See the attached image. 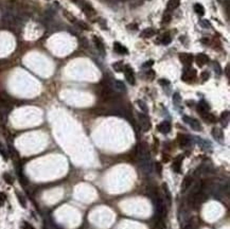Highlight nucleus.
I'll return each instance as SVG.
<instances>
[{
	"label": "nucleus",
	"instance_id": "obj_11",
	"mask_svg": "<svg viewBox=\"0 0 230 229\" xmlns=\"http://www.w3.org/2000/svg\"><path fill=\"white\" fill-rule=\"evenodd\" d=\"M196 142H197L198 146L201 149V150L208 152V151H211V149H212V146H211V143L209 142V141L207 140H204V139H200V138H195Z\"/></svg>",
	"mask_w": 230,
	"mask_h": 229
},
{
	"label": "nucleus",
	"instance_id": "obj_29",
	"mask_svg": "<svg viewBox=\"0 0 230 229\" xmlns=\"http://www.w3.org/2000/svg\"><path fill=\"white\" fill-rule=\"evenodd\" d=\"M137 104H138V106L140 107V109L143 112V114H146V112H148V106H146L145 102L142 101V100H138V101H137Z\"/></svg>",
	"mask_w": 230,
	"mask_h": 229
},
{
	"label": "nucleus",
	"instance_id": "obj_36",
	"mask_svg": "<svg viewBox=\"0 0 230 229\" xmlns=\"http://www.w3.org/2000/svg\"><path fill=\"white\" fill-rule=\"evenodd\" d=\"M200 27H201V28H204V29H209V28H211L210 21H209V20H207V19L200 20Z\"/></svg>",
	"mask_w": 230,
	"mask_h": 229
},
{
	"label": "nucleus",
	"instance_id": "obj_9",
	"mask_svg": "<svg viewBox=\"0 0 230 229\" xmlns=\"http://www.w3.org/2000/svg\"><path fill=\"white\" fill-rule=\"evenodd\" d=\"M171 128H172L171 123H170L169 121H163V122H161L158 126H157V130H158L161 134H164V135L171 132Z\"/></svg>",
	"mask_w": 230,
	"mask_h": 229
},
{
	"label": "nucleus",
	"instance_id": "obj_39",
	"mask_svg": "<svg viewBox=\"0 0 230 229\" xmlns=\"http://www.w3.org/2000/svg\"><path fill=\"white\" fill-rule=\"evenodd\" d=\"M155 167H156V171H157V173H158V175H161L162 174V166H161V163H156Z\"/></svg>",
	"mask_w": 230,
	"mask_h": 229
},
{
	"label": "nucleus",
	"instance_id": "obj_30",
	"mask_svg": "<svg viewBox=\"0 0 230 229\" xmlns=\"http://www.w3.org/2000/svg\"><path fill=\"white\" fill-rule=\"evenodd\" d=\"M171 19H172V15L170 14L169 12H167V13H164L163 17H162L161 22H162V24H163V25H165V24H169V22L171 21Z\"/></svg>",
	"mask_w": 230,
	"mask_h": 229
},
{
	"label": "nucleus",
	"instance_id": "obj_14",
	"mask_svg": "<svg viewBox=\"0 0 230 229\" xmlns=\"http://www.w3.org/2000/svg\"><path fill=\"white\" fill-rule=\"evenodd\" d=\"M92 39H94V43L95 47H97V49H98V51H99L102 55H104L105 54V46H104V44H103L102 39L98 36H94Z\"/></svg>",
	"mask_w": 230,
	"mask_h": 229
},
{
	"label": "nucleus",
	"instance_id": "obj_19",
	"mask_svg": "<svg viewBox=\"0 0 230 229\" xmlns=\"http://www.w3.org/2000/svg\"><path fill=\"white\" fill-rule=\"evenodd\" d=\"M113 88H115L116 90L119 91V92L126 91V87H125V85H124V83L122 81H119V80H117V81H113Z\"/></svg>",
	"mask_w": 230,
	"mask_h": 229
},
{
	"label": "nucleus",
	"instance_id": "obj_34",
	"mask_svg": "<svg viewBox=\"0 0 230 229\" xmlns=\"http://www.w3.org/2000/svg\"><path fill=\"white\" fill-rule=\"evenodd\" d=\"M17 199H18V200H19L20 205H21L22 207H24V208L27 207V202H25V199L24 195L20 194V193H17Z\"/></svg>",
	"mask_w": 230,
	"mask_h": 229
},
{
	"label": "nucleus",
	"instance_id": "obj_18",
	"mask_svg": "<svg viewBox=\"0 0 230 229\" xmlns=\"http://www.w3.org/2000/svg\"><path fill=\"white\" fill-rule=\"evenodd\" d=\"M113 50H115L117 53H119V54H127L128 53L126 47H124L123 45H121V44L118 43V42H116L115 44H113Z\"/></svg>",
	"mask_w": 230,
	"mask_h": 229
},
{
	"label": "nucleus",
	"instance_id": "obj_31",
	"mask_svg": "<svg viewBox=\"0 0 230 229\" xmlns=\"http://www.w3.org/2000/svg\"><path fill=\"white\" fill-rule=\"evenodd\" d=\"M113 69H115L116 71H118V72H120V71H123V68H124L123 62H117V63L113 64Z\"/></svg>",
	"mask_w": 230,
	"mask_h": 229
},
{
	"label": "nucleus",
	"instance_id": "obj_28",
	"mask_svg": "<svg viewBox=\"0 0 230 229\" xmlns=\"http://www.w3.org/2000/svg\"><path fill=\"white\" fill-rule=\"evenodd\" d=\"M76 24L81 30H89V25L85 21H83V20H76Z\"/></svg>",
	"mask_w": 230,
	"mask_h": 229
},
{
	"label": "nucleus",
	"instance_id": "obj_45",
	"mask_svg": "<svg viewBox=\"0 0 230 229\" xmlns=\"http://www.w3.org/2000/svg\"><path fill=\"white\" fill-rule=\"evenodd\" d=\"M128 29H137V25H128Z\"/></svg>",
	"mask_w": 230,
	"mask_h": 229
},
{
	"label": "nucleus",
	"instance_id": "obj_16",
	"mask_svg": "<svg viewBox=\"0 0 230 229\" xmlns=\"http://www.w3.org/2000/svg\"><path fill=\"white\" fill-rule=\"evenodd\" d=\"M192 182H193V177L191 176V175H187V176H185V178L182 179V191L185 192L186 190L191 186Z\"/></svg>",
	"mask_w": 230,
	"mask_h": 229
},
{
	"label": "nucleus",
	"instance_id": "obj_42",
	"mask_svg": "<svg viewBox=\"0 0 230 229\" xmlns=\"http://www.w3.org/2000/svg\"><path fill=\"white\" fill-rule=\"evenodd\" d=\"M153 64H154V61H149V62H145V63L142 65V67H143V68H150Z\"/></svg>",
	"mask_w": 230,
	"mask_h": 229
},
{
	"label": "nucleus",
	"instance_id": "obj_17",
	"mask_svg": "<svg viewBox=\"0 0 230 229\" xmlns=\"http://www.w3.org/2000/svg\"><path fill=\"white\" fill-rule=\"evenodd\" d=\"M158 40H159L160 44H162V45H169V44H171V42H172L171 34H170L169 32L163 33V34L159 36Z\"/></svg>",
	"mask_w": 230,
	"mask_h": 229
},
{
	"label": "nucleus",
	"instance_id": "obj_27",
	"mask_svg": "<svg viewBox=\"0 0 230 229\" xmlns=\"http://www.w3.org/2000/svg\"><path fill=\"white\" fill-rule=\"evenodd\" d=\"M63 14H64V16H65V18H66V19H68L70 22H76V20H77V19L76 18V17H74L73 15L71 14L70 12L66 11V10H64V11H63Z\"/></svg>",
	"mask_w": 230,
	"mask_h": 229
},
{
	"label": "nucleus",
	"instance_id": "obj_21",
	"mask_svg": "<svg viewBox=\"0 0 230 229\" xmlns=\"http://www.w3.org/2000/svg\"><path fill=\"white\" fill-rule=\"evenodd\" d=\"M162 188H163V192H164V195H165V199H167V202H168V206H171V204H172L171 192H170V190H169V188H168L167 184L162 185Z\"/></svg>",
	"mask_w": 230,
	"mask_h": 229
},
{
	"label": "nucleus",
	"instance_id": "obj_37",
	"mask_svg": "<svg viewBox=\"0 0 230 229\" xmlns=\"http://www.w3.org/2000/svg\"><path fill=\"white\" fill-rule=\"evenodd\" d=\"M209 78H210V73H209L208 71H204V72H201V74H200L201 82H206V81H208Z\"/></svg>",
	"mask_w": 230,
	"mask_h": 229
},
{
	"label": "nucleus",
	"instance_id": "obj_26",
	"mask_svg": "<svg viewBox=\"0 0 230 229\" xmlns=\"http://www.w3.org/2000/svg\"><path fill=\"white\" fill-rule=\"evenodd\" d=\"M0 155L3 157L4 160H7V158H9V152H7V150L4 148V145L1 142H0Z\"/></svg>",
	"mask_w": 230,
	"mask_h": 229
},
{
	"label": "nucleus",
	"instance_id": "obj_23",
	"mask_svg": "<svg viewBox=\"0 0 230 229\" xmlns=\"http://www.w3.org/2000/svg\"><path fill=\"white\" fill-rule=\"evenodd\" d=\"M201 117L204 118V120L207 121V122L209 123H214L216 122V117L212 114H210V112H206V114L201 115Z\"/></svg>",
	"mask_w": 230,
	"mask_h": 229
},
{
	"label": "nucleus",
	"instance_id": "obj_7",
	"mask_svg": "<svg viewBox=\"0 0 230 229\" xmlns=\"http://www.w3.org/2000/svg\"><path fill=\"white\" fill-rule=\"evenodd\" d=\"M179 60L186 67H190L193 63V55L190 53H180Z\"/></svg>",
	"mask_w": 230,
	"mask_h": 229
},
{
	"label": "nucleus",
	"instance_id": "obj_46",
	"mask_svg": "<svg viewBox=\"0 0 230 229\" xmlns=\"http://www.w3.org/2000/svg\"><path fill=\"white\" fill-rule=\"evenodd\" d=\"M187 103H188V105H189V106H192L193 103H194V102H193V101H191V102H190V101H188Z\"/></svg>",
	"mask_w": 230,
	"mask_h": 229
},
{
	"label": "nucleus",
	"instance_id": "obj_5",
	"mask_svg": "<svg viewBox=\"0 0 230 229\" xmlns=\"http://www.w3.org/2000/svg\"><path fill=\"white\" fill-rule=\"evenodd\" d=\"M139 168L143 174H151L152 170H153V163H152L151 158L150 159H143V160H139Z\"/></svg>",
	"mask_w": 230,
	"mask_h": 229
},
{
	"label": "nucleus",
	"instance_id": "obj_2",
	"mask_svg": "<svg viewBox=\"0 0 230 229\" xmlns=\"http://www.w3.org/2000/svg\"><path fill=\"white\" fill-rule=\"evenodd\" d=\"M138 118H139V124H140V127L143 132H148V131L151 130V121H150L148 115L143 114V112L142 114L139 112Z\"/></svg>",
	"mask_w": 230,
	"mask_h": 229
},
{
	"label": "nucleus",
	"instance_id": "obj_33",
	"mask_svg": "<svg viewBox=\"0 0 230 229\" xmlns=\"http://www.w3.org/2000/svg\"><path fill=\"white\" fill-rule=\"evenodd\" d=\"M180 102H182V97H180V94H178V92H175V94H173V103H174L175 105H179Z\"/></svg>",
	"mask_w": 230,
	"mask_h": 229
},
{
	"label": "nucleus",
	"instance_id": "obj_41",
	"mask_svg": "<svg viewBox=\"0 0 230 229\" xmlns=\"http://www.w3.org/2000/svg\"><path fill=\"white\" fill-rule=\"evenodd\" d=\"M146 76H148V79H150V80H153L155 78V71L149 70L148 73H146Z\"/></svg>",
	"mask_w": 230,
	"mask_h": 229
},
{
	"label": "nucleus",
	"instance_id": "obj_25",
	"mask_svg": "<svg viewBox=\"0 0 230 229\" xmlns=\"http://www.w3.org/2000/svg\"><path fill=\"white\" fill-rule=\"evenodd\" d=\"M194 11L196 14H198L200 16H203L204 14H205V9H204V7L201 6L200 3H196L194 6Z\"/></svg>",
	"mask_w": 230,
	"mask_h": 229
},
{
	"label": "nucleus",
	"instance_id": "obj_12",
	"mask_svg": "<svg viewBox=\"0 0 230 229\" xmlns=\"http://www.w3.org/2000/svg\"><path fill=\"white\" fill-rule=\"evenodd\" d=\"M209 109H210V105H209L205 100L200 101V103H198V105H197L198 114L204 115V114H206V112H209Z\"/></svg>",
	"mask_w": 230,
	"mask_h": 229
},
{
	"label": "nucleus",
	"instance_id": "obj_38",
	"mask_svg": "<svg viewBox=\"0 0 230 229\" xmlns=\"http://www.w3.org/2000/svg\"><path fill=\"white\" fill-rule=\"evenodd\" d=\"M6 200H7V195L4 194V193L0 192V207L4 205V203H6Z\"/></svg>",
	"mask_w": 230,
	"mask_h": 229
},
{
	"label": "nucleus",
	"instance_id": "obj_1",
	"mask_svg": "<svg viewBox=\"0 0 230 229\" xmlns=\"http://www.w3.org/2000/svg\"><path fill=\"white\" fill-rule=\"evenodd\" d=\"M135 155L136 157H138L139 160H143V159H150L151 156H150V151H149V146L145 142H140L138 145L136 146L135 150Z\"/></svg>",
	"mask_w": 230,
	"mask_h": 229
},
{
	"label": "nucleus",
	"instance_id": "obj_6",
	"mask_svg": "<svg viewBox=\"0 0 230 229\" xmlns=\"http://www.w3.org/2000/svg\"><path fill=\"white\" fill-rule=\"evenodd\" d=\"M123 71H124V74H125L126 81H127L131 85H135L136 79H135V72H134L133 68L128 65H126V66H124Z\"/></svg>",
	"mask_w": 230,
	"mask_h": 229
},
{
	"label": "nucleus",
	"instance_id": "obj_22",
	"mask_svg": "<svg viewBox=\"0 0 230 229\" xmlns=\"http://www.w3.org/2000/svg\"><path fill=\"white\" fill-rule=\"evenodd\" d=\"M219 121H221V123H222L223 126H227L228 121H229V112L228 110H225L223 114L221 115V119H219Z\"/></svg>",
	"mask_w": 230,
	"mask_h": 229
},
{
	"label": "nucleus",
	"instance_id": "obj_43",
	"mask_svg": "<svg viewBox=\"0 0 230 229\" xmlns=\"http://www.w3.org/2000/svg\"><path fill=\"white\" fill-rule=\"evenodd\" d=\"M21 229H35V228L33 227L32 225H30L29 223L25 222V223H24V226H22V228H21Z\"/></svg>",
	"mask_w": 230,
	"mask_h": 229
},
{
	"label": "nucleus",
	"instance_id": "obj_3",
	"mask_svg": "<svg viewBox=\"0 0 230 229\" xmlns=\"http://www.w3.org/2000/svg\"><path fill=\"white\" fill-rule=\"evenodd\" d=\"M196 78V70L195 69H192L190 67H186L185 70L182 72V80L183 82H187V83H190V82L194 81Z\"/></svg>",
	"mask_w": 230,
	"mask_h": 229
},
{
	"label": "nucleus",
	"instance_id": "obj_44",
	"mask_svg": "<svg viewBox=\"0 0 230 229\" xmlns=\"http://www.w3.org/2000/svg\"><path fill=\"white\" fill-rule=\"evenodd\" d=\"M226 76H227V78H229V65H227L226 67Z\"/></svg>",
	"mask_w": 230,
	"mask_h": 229
},
{
	"label": "nucleus",
	"instance_id": "obj_8",
	"mask_svg": "<svg viewBox=\"0 0 230 229\" xmlns=\"http://www.w3.org/2000/svg\"><path fill=\"white\" fill-rule=\"evenodd\" d=\"M177 141H178V143H179V145L182 146V148H186V146H188L190 144L191 139H190L189 136H187V135H183V134H178Z\"/></svg>",
	"mask_w": 230,
	"mask_h": 229
},
{
	"label": "nucleus",
	"instance_id": "obj_32",
	"mask_svg": "<svg viewBox=\"0 0 230 229\" xmlns=\"http://www.w3.org/2000/svg\"><path fill=\"white\" fill-rule=\"evenodd\" d=\"M3 178H4V181H6L7 184H9V185H13V182H14V178H13L12 175L9 174V173H4Z\"/></svg>",
	"mask_w": 230,
	"mask_h": 229
},
{
	"label": "nucleus",
	"instance_id": "obj_40",
	"mask_svg": "<svg viewBox=\"0 0 230 229\" xmlns=\"http://www.w3.org/2000/svg\"><path fill=\"white\" fill-rule=\"evenodd\" d=\"M159 84L162 85V86H169L170 81H169V80H165V79H160L159 80Z\"/></svg>",
	"mask_w": 230,
	"mask_h": 229
},
{
	"label": "nucleus",
	"instance_id": "obj_15",
	"mask_svg": "<svg viewBox=\"0 0 230 229\" xmlns=\"http://www.w3.org/2000/svg\"><path fill=\"white\" fill-rule=\"evenodd\" d=\"M195 62H196V64H197V65L200 66V67H203V66H205L206 64L209 62V57L206 54H204V53H200V54L196 55Z\"/></svg>",
	"mask_w": 230,
	"mask_h": 229
},
{
	"label": "nucleus",
	"instance_id": "obj_47",
	"mask_svg": "<svg viewBox=\"0 0 230 229\" xmlns=\"http://www.w3.org/2000/svg\"><path fill=\"white\" fill-rule=\"evenodd\" d=\"M9 1H10V2H15L16 0H9Z\"/></svg>",
	"mask_w": 230,
	"mask_h": 229
},
{
	"label": "nucleus",
	"instance_id": "obj_10",
	"mask_svg": "<svg viewBox=\"0 0 230 229\" xmlns=\"http://www.w3.org/2000/svg\"><path fill=\"white\" fill-rule=\"evenodd\" d=\"M212 136L213 138L215 139L216 141H218V142H223L224 141V133L223 131H222V128L219 127H213L212 128Z\"/></svg>",
	"mask_w": 230,
	"mask_h": 229
},
{
	"label": "nucleus",
	"instance_id": "obj_13",
	"mask_svg": "<svg viewBox=\"0 0 230 229\" xmlns=\"http://www.w3.org/2000/svg\"><path fill=\"white\" fill-rule=\"evenodd\" d=\"M182 159H183V157H182V156H177L176 158L174 159V161H173L172 169H173V171L176 172V173H180V171H182Z\"/></svg>",
	"mask_w": 230,
	"mask_h": 229
},
{
	"label": "nucleus",
	"instance_id": "obj_24",
	"mask_svg": "<svg viewBox=\"0 0 230 229\" xmlns=\"http://www.w3.org/2000/svg\"><path fill=\"white\" fill-rule=\"evenodd\" d=\"M155 30L154 29H145V30H143L141 32V37H143V38H150V37H152L153 35L155 34Z\"/></svg>",
	"mask_w": 230,
	"mask_h": 229
},
{
	"label": "nucleus",
	"instance_id": "obj_35",
	"mask_svg": "<svg viewBox=\"0 0 230 229\" xmlns=\"http://www.w3.org/2000/svg\"><path fill=\"white\" fill-rule=\"evenodd\" d=\"M213 69H214V72L218 74V76H221L222 74V68L218 62H214L213 63Z\"/></svg>",
	"mask_w": 230,
	"mask_h": 229
},
{
	"label": "nucleus",
	"instance_id": "obj_20",
	"mask_svg": "<svg viewBox=\"0 0 230 229\" xmlns=\"http://www.w3.org/2000/svg\"><path fill=\"white\" fill-rule=\"evenodd\" d=\"M179 3H180V0H170V1L168 2V4H167L168 12L174 11L175 9H177V7H179Z\"/></svg>",
	"mask_w": 230,
	"mask_h": 229
},
{
	"label": "nucleus",
	"instance_id": "obj_4",
	"mask_svg": "<svg viewBox=\"0 0 230 229\" xmlns=\"http://www.w3.org/2000/svg\"><path fill=\"white\" fill-rule=\"evenodd\" d=\"M183 122H186L187 124L190 125V127L192 128V130L196 131V132H200L201 130H203V127H201V124L200 123V121L194 119V118H191V117H188V116H183Z\"/></svg>",
	"mask_w": 230,
	"mask_h": 229
}]
</instances>
